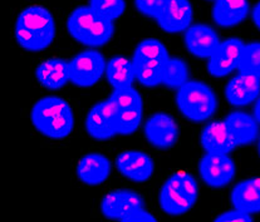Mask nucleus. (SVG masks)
<instances>
[{
	"instance_id": "f257e3e1",
	"label": "nucleus",
	"mask_w": 260,
	"mask_h": 222,
	"mask_svg": "<svg viewBox=\"0 0 260 222\" xmlns=\"http://www.w3.org/2000/svg\"><path fill=\"white\" fill-rule=\"evenodd\" d=\"M55 23L52 13L43 7L24 9L15 22V39L28 52H42L52 44Z\"/></svg>"
},
{
	"instance_id": "f03ea898",
	"label": "nucleus",
	"mask_w": 260,
	"mask_h": 222,
	"mask_svg": "<svg viewBox=\"0 0 260 222\" xmlns=\"http://www.w3.org/2000/svg\"><path fill=\"white\" fill-rule=\"evenodd\" d=\"M34 128L50 139H63L73 132L74 116L71 105L55 96L43 97L34 103L30 112Z\"/></svg>"
},
{
	"instance_id": "7ed1b4c3",
	"label": "nucleus",
	"mask_w": 260,
	"mask_h": 222,
	"mask_svg": "<svg viewBox=\"0 0 260 222\" xmlns=\"http://www.w3.org/2000/svg\"><path fill=\"white\" fill-rule=\"evenodd\" d=\"M71 36L87 47H103L112 39L115 24L98 14L89 5H83L72 12L67 20Z\"/></svg>"
},
{
	"instance_id": "20e7f679",
	"label": "nucleus",
	"mask_w": 260,
	"mask_h": 222,
	"mask_svg": "<svg viewBox=\"0 0 260 222\" xmlns=\"http://www.w3.org/2000/svg\"><path fill=\"white\" fill-rule=\"evenodd\" d=\"M176 105L186 120L201 123L216 112L217 98L210 86L200 81H189L177 89Z\"/></svg>"
},
{
	"instance_id": "39448f33",
	"label": "nucleus",
	"mask_w": 260,
	"mask_h": 222,
	"mask_svg": "<svg viewBox=\"0 0 260 222\" xmlns=\"http://www.w3.org/2000/svg\"><path fill=\"white\" fill-rule=\"evenodd\" d=\"M199 197L195 177L187 172H177L166 179L160 190L161 208L167 215L180 216L189 212Z\"/></svg>"
},
{
	"instance_id": "423d86ee",
	"label": "nucleus",
	"mask_w": 260,
	"mask_h": 222,
	"mask_svg": "<svg viewBox=\"0 0 260 222\" xmlns=\"http://www.w3.org/2000/svg\"><path fill=\"white\" fill-rule=\"evenodd\" d=\"M169 53L157 39H145L136 47L132 57L136 81L142 86L153 88L162 84V72Z\"/></svg>"
},
{
	"instance_id": "0eeeda50",
	"label": "nucleus",
	"mask_w": 260,
	"mask_h": 222,
	"mask_svg": "<svg viewBox=\"0 0 260 222\" xmlns=\"http://www.w3.org/2000/svg\"><path fill=\"white\" fill-rule=\"evenodd\" d=\"M101 211L106 218L122 222H155V216L146 210L145 201L131 190H116L106 195L101 202Z\"/></svg>"
},
{
	"instance_id": "6e6552de",
	"label": "nucleus",
	"mask_w": 260,
	"mask_h": 222,
	"mask_svg": "<svg viewBox=\"0 0 260 222\" xmlns=\"http://www.w3.org/2000/svg\"><path fill=\"white\" fill-rule=\"evenodd\" d=\"M106 67L107 63L102 53L84 50L70 62V82L81 88L93 87L106 74Z\"/></svg>"
},
{
	"instance_id": "1a4fd4ad",
	"label": "nucleus",
	"mask_w": 260,
	"mask_h": 222,
	"mask_svg": "<svg viewBox=\"0 0 260 222\" xmlns=\"http://www.w3.org/2000/svg\"><path fill=\"white\" fill-rule=\"evenodd\" d=\"M86 131L97 141H106L118 134V109L110 98L91 108L86 118Z\"/></svg>"
},
{
	"instance_id": "9d476101",
	"label": "nucleus",
	"mask_w": 260,
	"mask_h": 222,
	"mask_svg": "<svg viewBox=\"0 0 260 222\" xmlns=\"http://www.w3.org/2000/svg\"><path fill=\"white\" fill-rule=\"evenodd\" d=\"M199 172L206 186L222 189L234 179L237 168L228 153H206L200 161Z\"/></svg>"
},
{
	"instance_id": "9b49d317",
	"label": "nucleus",
	"mask_w": 260,
	"mask_h": 222,
	"mask_svg": "<svg viewBox=\"0 0 260 222\" xmlns=\"http://www.w3.org/2000/svg\"><path fill=\"white\" fill-rule=\"evenodd\" d=\"M146 139L153 147L167 150L176 143L179 138V126L170 115L164 112L155 113L145 123Z\"/></svg>"
},
{
	"instance_id": "f8f14e48",
	"label": "nucleus",
	"mask_w": 260,
	"mask_h": 222,
	"mask_svg": "<svg viewBox=\"0 0 260 222\" xmlns=\"http://www.w3.org/2000/svg\"><path fill=\"white\" fill-rule=\"evenodd\" d=\"M245 44L238 38H229L221 42L219 48L209 58L208 72L216 78L229 76L239 67L241 52Z\"/></svg>"
},
{
	"instance_id": "ddd939ff",
	"label": "nucleus",
	"mask_w": 260,
	"mask_h": 222,
	"mask_svg": "<svg viewBox=\"0 0 260 222\" xmlns=\"http://www.w3.org/2000/svg\"><path fill=\"white\" fill-rule=\"evenodd\" d=\"M192 17L190 0H165L156 22L166 33H180L191 26Z\"/></svg>"
},
{
	"instance_id": "4468645a",
	"label": "nucleus",
	"mask_w": 260,
	"mask_h": 222,
	"mask_svg": "<svg viewBox=\"0 0 260 222\" xmlns=\"http://www.w3.org/2000/svg\"><path fill=\"white\" fill-rule=\"evenodd\" d=\"M116 167L129 181L143 183L148 181L153 173L152 158L141 151H124L118 155L116 160Z\"/></svg>"
},
{
	"instance_id": "2eb2a0df",
	"label": "nucleus",
	"mask_w": 260,
	"mask_h": 222,
	"mask_svg": "<svg viewBox=\"0 0 260 222\" xmlns=\"http://www.w3.org/2000/svg\"><path fill=\"white\" fill-rule=\"evenodd\" d=\"M260 97V77L240 72L225 87V98L234 107H244Z\"/></svg>"
},
{
	"instance_id": "dca6fc26",
	"label": "nucleus",
	"mask_w": 260,
	"mask_h": 222,
	"mask_svg": "<svg viewBox=\"0 0 260 222\" xmlns=\"http://www.w3.org/2000/svg\"><path fill=\"white\" fill-rule=\"evenodd\" d=\"M185 47L189 53L198 58H210L219 48L220 38L211 26L206 24L191 25L185 30Z\"/></svg>"
},
{
	"instance_id": "f3484780",
	"label": "nucleus",
	"mask_w": 260,
	"mask_h": 222,
	"mask_svg": "<svg viewBox=\"0 0 260 222\" xmlns=\"http://www.w3.org/2000/svg\"><path fill=\"white\" fill-rule=\"evenodd\" d=\"M201 144L206 153H228L239 146L237 137L225 121L206 124L201 132Z\"/></svg>"
},
{
	"instance_id": "a211bd4d",
	"label": "nucleus",
	"mask_w": 260,
	"mask_h": 222,
	"mask_svg": "<svg viewBox=\"0 0 260 222\" xmlns=\"http://www.w3.org/2000/svg\"><path fill=\"white\" fill-rule=\"evenodd\" d=\"M112 166L102 153H88L79 160L77 176L87 186L102 184L110 177Z\"/></svg>"
},
{
	"instance_id": "6ab92c4d",
	"label": "nucleus",
	"mask_w": 260,
	"mask_h": 222,
	"mask_svg": "<svg viewBox=\"0 0 260 222\" xmlns=\"http://www.w3.org/2000/svg\"><path fill=\"white\" fill-rule=\"evenodd\" d=\"M249 9L248 0H215L211 17L216 25L230 28L245 20Z\"/></svg>"
},
{
	"instance_id": "aec40b11",
	"label": "nucleus",
	"mask_w": 260,
	"mask_h": 222,
	"mask_svg": "<svg viewBox=\"0 0 260 222\" xmlns=\"http://www.w3.org/2000/svg\"><path fill=\"white\" fill-rule=\"evenodd\" d=\"M36 77L44 88L57 91L71 81L70 63L60 58L44 60L37 67Z\"/></svg>"
},
{
	"instance_id": "412c9836",
	"label": "nucleus",
	"mask_w": 260,
	"mask_h": 222,
	"mask_svg": "<svg viewBox=\"0 0 260 222\" xmlns=\"http://www.w3.org/2000/svg\"><path fill=\"white\" fill-rule=\"evenodd\" d=\"M232 203L246 213H260V177L244 179L232 190Z\"/></svg>"
},
{
	"instance_id": "4be33fe9",
	"label": "nucleus",
	"mask_w": 260,
	"mask_h": 222,
	"mask_svg": "<svg viewBox=\"0 0 260 222\" xmlns=\"http://www.w3.org/2000/svg\"><path fill=\"white\" fill-rule=\"evenodd\" d=\"M225 122L237 137L239 146L251 144L259 136V123L249 113L234 110L225 117Z\"/></svg>"
},
{
	"instance_id": "5701e85b",
	"label": "nucleus",
	"mask_w": 260,
	"mask_h": 222,
	"mask_svg": "<svg viewBox=\"0 0 260 222\" xmlns=\"http://www.w3.org/2000/svg\"><path fill=\"white\" fill-rule=\"evenodd\" d=\"M106 79L115 88L129 87L136 81L132 60L127 59L122 55H116L111 58L106 67Z\"/></svg>"
},
{
	"instance_id": "b1692460",
	"label": "nucleus",
	"mask_w": 260,
	"mask_h": 222,
	"mask_svg": "<svg viewBox=\"0 0 260 222\" xmlns=\"http://www.w3.org/2000/svg\"><path fill=\"white\" fill-rule=\"evenodd\" d=\"M190 70L181 58H169L164 67L162 84L169 88L179 89L189 82Z\"/></svg>"
},
{
	"instance_id": "393cba45",
	"label": "nucleus",
	"mask_w": 260,
	"mask_h": 222,
	"mask_svg": "<svg viewBox=\"0 0 260 222\" xmlns=\"http://www.w3.org/2000/svg\"><path fill=\"white\" fill-rule=\"evenodd\" d=\"M110 99L113 104L117 107L118 110L131 109V108H142L143 103L139 92L132 86L122 87V88H115Z\"/></svg>"
},
{
	"instance_id": "a878e982",
	"label": "nucleus",
	"mask_w": 260,
	"mask_h": 222,
	"mask_svg": "<svg viewBox=\"0 0 260 222\" xmlns=\"http://www.w3.org/2000/svg\"><path fill=\"white\" fill-rule=\"evenodd\" d=\"M238 68L240 72L260 77V42H251L244 46Z\"/></svg>"
},
{
	"instance_id": "bb28decb",
	"label": "nucleus",
	"mask_w": 260,
	"mask_h": 222,
	"mask_svg": "<svg viewBox=\"0 0 260 222\" xmlns=\"http://www.w3.org/2000/svg\"><path fill=\"white\" fill-rule=\"evenodd\" d=\"M142 117V108L118 110V134L128 136L136 132L137 128L141 126Z\"/></svg>"
},
{
	"instance_id": "cd10ccee",
	"label": "nucleus",
	"mask_w": 260,
	"mask_h": 222,
	"mask_svg": "<svg viewBox=\"0 0 260 222\" xmlns=\"http://www.w3.org/2000/svg\"><path fill=\"white\" fill-rule=\"evenodd\" d=\"M89 7L106 19L116 20L126 10L124 0H89Z\"/></svg>"
},
{
	"instance_id": "c85d7f7f",
	"label": "nucleus",
	"mask_w": 260,
	"mask_h": 222,
	"mask_svg": "<svg viewBox=\"0 0 260 222\" xmlns=\"http://www.w3.org/2000/svg\"><path fill=\"white\" fill-rule=\"evenodd\" d=\"M165 0H135L136 9L146 17L156 19L160 14Z\"/></svg>"
},
{
	"instance_id": "c756f323",
	"label": "nucleus",
	"mask_w": 260,
	"mask_h": 222,
	"mask_svg": "<svg viewBox=\"0 0 260 222\" xmlns=\"http://www.w3.org/2000/svg\"><path fill=\"white\" fill-rule=\"evenodd\" d=\"M214 221H216V222H250V221H253V217H251L250 213H246V212H244V211L235 208V210H232V211H225V212H222L221 215L216 216Z\"/></svg>"
},
{
	"instance_id": "7c9ffc66",
	"label": "nucleus",
	"mask_w": 260,
	"mask_h": 222,
	"mask_svg": "<svg viewBox=\"0 0 260 222\" xmlns=\"http://www.w3.org/2000/svg\"><path fill=\"white\" fill-rule=\"evenodd\" d=\"M251 18H253V22L256 28L260 29V2L256 3V5L254 7L253 12H251Z\"/></svg>"
},
{
	"instance_id": "2f4dec72",
	"label": "nucleus",
	"mask_w": 260,
	"mask_h": 222,
	"mask_svg": "<svg viewBox=\"0 0 260 222\" xmlns=\"http://www.w3.org/2000/svg\"><path fill=\"white\" fill-rule=\"evenodd\" d=\"M254 118L260 124V97L255 100V105H254Z\"/></svg>"
},
{
	"instance_id": "473e14b6",
	"label": "nucleus",
	"mask_w": 260,
	"mask_h": 222,
	"mask_svg": "<svg viewBox=\"0 0 260 222\" xmlns=\"http://www.w3.org/2000/svg\"><path fill=\"white\" fill-rule=\"evenodd\" d=\"M258 152H259V156H260V139H259V144H258Z\"/></svg>"
}]
</instances>
